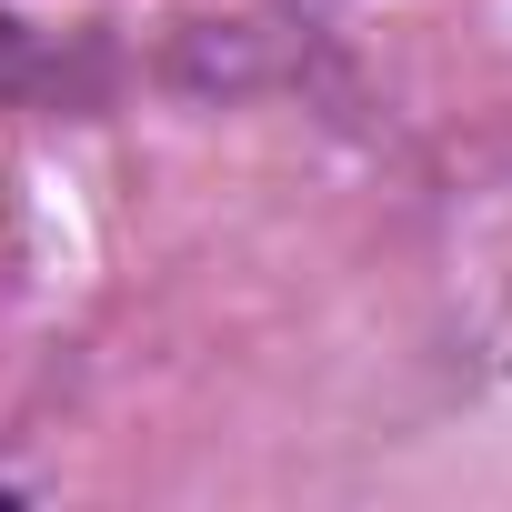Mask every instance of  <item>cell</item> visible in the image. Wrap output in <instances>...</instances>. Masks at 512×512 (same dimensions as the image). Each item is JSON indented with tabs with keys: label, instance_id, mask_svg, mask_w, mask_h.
<instances>
[]
</instances>
